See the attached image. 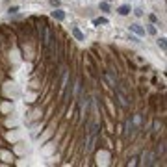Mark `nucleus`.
<instances>
[{"label":"nucleus","mask_w":167,"mask_h":167,"mask_svg":"<svg viewBox=\"0 0 167 167\" xmlns=\"http://www.w3.org/2000/svg\"><path fill=\"white\" fill-rule=\"evenodd\" d=\"M50 4H52V6H56V8L60 6V2H58V0H50Z\"/></svg>","instance_id":"obj_15"},{"label":"nucleus","mask_w":167,"mask_h":167,"mask_svg":"<svg viewBox=\"0 0 167 167\" xmlns=\"http://www.w3.org/2000/svg\"><path fill=\"white\" fill-rule=\"evenodd\" d=\"M134 128H136V125H134V121H132V119H128V121H126V137H134Z\"/></svg>","instance_id":"obj_3"},{"label":"nucleus","mask_w":167,"mask_h":167,"mask_svg":"<svg viewBox=\"0 0 167 167\" xmlns=\"http://www.w3.org/2000/svg\"><path fill=\"white\" fill-rule=\"evenodd\" d=\"M104 2H111V0H104Z\"/></svg>","instance_id":"obj_16"},{"label":"nucleus","mask_w":167,"mask_h":167,"mask_svg":"<svg viewBox=\"0 0 167 167\" xmlns=\"http://www.w3.org/2000/svg\"><path fill=\"white\" fill-rule=\"evenodd\" d=\"M19 11V8L17 6H13V8H9V13H17Z\"/></svg>","instance_id":"obj_13"},{"label":"nucleus","mask_w":167,"mask_h":167,"mask_svg":"<svg viewBox=\"0 0 167 167\" xmlns=\"http://www.w3.org/2000/svg\"><path fill=\"white\" fill-rule=\"evenodd\" d=\"M117 11H119V15H128V13H130V8H128V6H121Z\"/></svg>","instance_id":"obj_8"},{"label":"nucleus","mask_w":167,"mask_h":167,"mask_svg":"<svg viewBox=\"0 0 167 167\" xmlns=\"http://www.w3.org/2000/svg\"><path fill=\"white\" fill-rule=\"evenodd\" d=\"M100 9H102V11H110V6H108V2H102V4H100Z\"/></svg>","instance_id":"obj_11"},{"label":"nucleus","mask_w":167,"mask_h":167,"mask_svg":"<svg viewBox=\"0 0 167 167\" xmlns=\"http://www.w3.org/2000/svg\"><path fill=\"white\" fill-rule=\"evenodd\" d=\"M130 30H132V32H136L137 35H145V30H143L139 24H132V26H130Z\"/></svg>","instance_id":"obj_5"},{"label":"nucleus","mask_w":167,"mask_h":167,"mask_svg":"<svg viewBox=\"0 0 167 167\" xmlns=\"http://www.w3.org/2000/svg\"><path fill=\"white\" fill-rule=\"evenodd\" d=\"M158 45H160V49H162V50H165V49H167V43H165V37H160V39H158Z\"/></svg>","instance_id":"obj_10"},{"label":"nucleus","mask_w":167,"mask_h":167,"mask_svg":"<svg viewBox=\"0 0 167 167\" xmlns=\"http://www.w3.org/2000/svg\"><path fill=\"white\" fill-rule=\"evenodd\" d=\"M134 13H136V15H137V17H141V15H143V11H141V9H139V8H137V9H134Z\"/></svg>","instance_id":"obj_14"},{"label":"nucleus","mask_w":167,"mask_h":167,"mask_svg":"<svg viewBox=\"0 0 167 167\" xmlns=\"http://www.w3.org/2000/svg\"><path fill=\"white\" fill-rule=\"evenodd\" d=\"M149 34H152V35H156V28H154V24H151V26H149Z\"/></svg>","instance_id":"obj_12"},{"label":"nucleus","mask_w":167,"mask_h":167,"mask_svg":"<svg viewBox=\"0 0 167 167\" xmlns=\"http://www.w3.org/2000/svg\"><path fill=\"white\" fill-rule=\"evenodd\" d=\"M106 78H108V82H110V85H111L113 89L119 85V84H117V76H113L111 73H106Z\"/></svg>","instance_id":"obj_4"},{"label":"nucleus","mask_w":167,"mask_h":167,"mask_svg":"<svg viewBox=\"0 0 167 167\" xmlns=\"http://www.w3.org/2000/svg\"><path fill=\"white\" fill-rule=\"evenodd\" d=\"M52 17L58 19V20H63V19H65V13H63L61 9H56V11H52Z\"/></svg>","instance_id":"obj_6"},{"label":"nucleus","mask_w":167,"mask_h":167,"mask_svg":"<svg viewBox=\"0 0 167 167\" xmlns=\"http://www.w3.org/2000/svg\"><path fill=\"white\" fill-rule=\"evenodd\" d=\"M115 97H117V100H119V104H121L123 108H128L130 106V102H128V95H126V89L125 87H115Z\"/></svg>","instance_id":"obj_1"},{"label":"nucleus","mask_w":167,"mask_h":167,"mask_svg":"<svg viewBox=\"0 0 167 167\" xmlns=\"http://www.w3.org/2000/svg\"><path fill=\"white\" fill-rule=\"evenodd\" d=\"M154 160H156V156L147 151V152L141 154V162H139V163H141V165H154Z\"/></svg>","instance_id":"obj_2"},{"label":"nucleus","mask_w":167,"mask_h":167,"mask_svg":"<svg viewBox=\"0 0 167 167\" xmlns=\"http://www.w3.org/2000/svg\"><path fill=\"white\" fill-rule=\"evenodd\" d=\"M73 35H74V37H76L78 41H84V39H85V37H84V34H82V32H80V30H78L76 26L73 28Z\"/></svg>","instance_id":"obj_7"},{"label":"nucleus","mask_w":167,"mask_h":167,"mask_svg":"<svg viewBox=\"0 0 167 167\" xmlns=\"http://www.w3.org/2000/svg\"><path fill=\"white\" fill-rule=\"evenodd\" d=\"M95 24H108V19H104V17H99V19H95Z\"/></svg>","instance_id":"obj_9"}]
</instances>
